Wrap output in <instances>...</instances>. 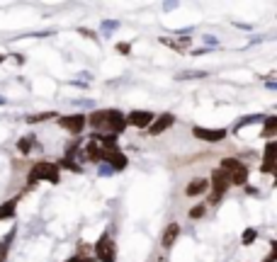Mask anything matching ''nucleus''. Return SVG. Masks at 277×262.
<instances>
[{"label": "nucleus", "instance_id": "nucleus-1", "mask_svg": "<svg viewBox=\"0 0 277 262\" xmlns=\"http://www.w3.org/2000/svg\"><path fill=\"white\" fill-rule=\"evenodd\" d=\"M90 124L97 131L102 129V131H110V136H117V133L124 131L127 119H124L122 112H117V109H97V112L90 114Z\"/></svg>", "mask_w": 277, "mask_h": 262}, {"label": "nucleus", "instance_id": "nucleus-2", "mask_svg": "<svg viewBox=\"0 0 277 262\" xmlns=\"http://www.w3.org/2000/svg\"><path fill=\"white\" fill-rule=\"evenodd\" d=\"M221 170L229 175V180L233 185H246L248 182V168L241 160H236V158H224L221 160Z\"/></svg>", "mask_w": 277, "mask_h": 262}, {"label": "nucleus", "instance_id": "nucleus-3", "mask_svg": "<svg viewBox=\"0 0 277 262\" xmlns=\"http://www.w3.org/2000/svg\"><path fill=\"white\" fill-rule=\"evenodd\" d=\"M39 180H49V182H59V168L54 163H37L32 170H29V185L39 182Z\"/></svg>", "mask_w": 277, "mask_h": 262}, {"label": "nucleus", "instance_id": "nucleus-4", "mask_svg": "<svg viewBox=\"0 0 277 262\" xmlns=\"http://www.w3.org/2000/svg\"><path fill=\"white\" fill-rule=\"evenodd\" d=\"M211 185H214V190H211V196H209V201L211 204H216L221 196H224V192L229 190V185H231V180H229V175L221 170V168H216L214 173H211Z\"/></svg>", "mask_w": 277, "mask_h": 262}, {"label": "nucleus", "instance_id": "nucleus-5", "mask_svg": "<svg viewBox=\"0 0 277 262\" xmlns=\"http://www.w3.org/2000/svg\"><path fill=\"white\" fill-rule=\"evenodd\" d=\"M115 250H117V248H115V243H112L110 236H102V238L95 243V255H97L100 262H115V258H117Z\"/></svg>", "mask_w": 277, "mask_h": 262}, {"label": "nucleus", "instance_id": "nucleus-6", "mask_svg": "<svg viewBox=\"0 0 277 262\" xmlns=\"http://www.w3.org/2000/svg\"><path fill=\"white\" fill-rule=\"evenodd\" d=\"M192 133L202 141H209V143H216V141H224L226 138V131L224 129H205V127H195Z\"/></svg>", "mask_w": 277, "mask_h": 262}, {"label": "nucleus", "instance_id": "nucleus-7", "mask_svg": "<svg viewBox=\"0 0 277 262\" xmlns=\"http://www.w3.org/2000/svg\"><path fill=\"white\" fill-rule=\"evenodd\" d=\"M85 122H88V119H85L83 114H70V117H61V119H59V124H61L64 129H69L70 133H80L83 127H85Z\"/></svg>", "mask_w": 277, "mask_h": 262}, {"label": "nucleus", "instance_id": "nucleus-8", "mask_svg": "<svg viewBox=\"0 0 277 262\" xmlns=\"http://www.w3.org/2000/svg\"><path fill=\"white\" fill-rule=\"evenodd\" d=\"M173 114H161L156 122H151V127H148V131H151V136H158V133H163L165 129H170L173 127Z\"/></svg>", "mask_w": 277, "mask_h": 262}, {"label": "nucleus", "instance_id": "nucleus-9", "mask_svg": "<svg viewBox=\"0 0 277 262\" xmlns=\"http://www.w3.org/2000/svg\"><path fill=\"white\" fill-rule=\"evenodd\" d=\"M132 127H137V129H143V127H151V122H153V114L151 112H141V109H137V112H132L129 114V119H127Z\"/></svg>", "mask_w": 277, "mask_h": 262}, {"label": "nucleus", "instance_id": "nucleus-10", "mask_svg": "<svg viewBox=\"0 0 277 262\" xmlns=\"http://www.w3.org/2000/svg\"><path fill=\"white\" fill-rule=\"evenodd\" d=\"M275 158H277V143L275 141H270L268 143V148H265V160H263V173H273L275 170Z\"/></svg>", "mask_w": 277, "mask_h": 262}, {"label": "nucleus", "instance_id": "nucleus-11", "mask_svg": "<svg viewBox=\"0 0 277 262\" xmlns=\"http://www.w3.org/2000/svg\"><path fill=\"white\" fill-rule=\"evenodd\" d=\"M207 187H209V182L205 180V177H195V180L185 187V195L187 196H200V195L207 192Z\"/></svg>", "mask_w": 277, "mask_h": 262}, {"label": "nucleus", "instance_id": "nucleus-12", "mask_svg": "<svg viewBox=\"0 0 277 262\" xmlns=\"http://www.w3.org/2000/svg\"><path fill=\"white\" fill-rule=\"evenodd\" d=\"M178 236H180V226H178V223H170V226L163 231V238H161L163 248H173V243H175Z\"/></svg>", "mask_w": 277, "mask_h": 262}, {"label": "nucleus", "instance_id": "nucleus-13", "mask_svg": "<svg viewBox=\"0 0 277 262\" xmlns=\"http://www.w3.org/2000/svg\"><path fill=\"white\" fill-rule=\"evenodd\" d=\"M85 153H88V160H102V158H105V148H102V146H100L97 141L88 143Z\"/></svg>", "mask_w": 277, "mask_h": 262}, {"label": "nucleus", "instance_id": "nucleus-14", "mask_svg": "<svg viewBox=\"0 0 277 262\" xmlns=\"http://www.w3.org/2000/svg\"><path fill=\"white\" fill-rule=\"evenodd\" d=\"M17 196L15 199H7L5 204H0V221H5V218H12L15 216V206H17Z\"/></svg>", "mask_w": 277, "mask_h": 262}, {"label": "nucleus", "instance_id": "nucleus-15", "mask_svg": "<svg viewBox=\"0 0 277 262\" xmlns=\"http://www.w3.org/2000/svg\"><path fill=\"white\" fill-rule=\"evenodd\" d=\"M275 127H277V117H268V119H265V129H263V136L273 138V136H275Z\"/></svg>", "mask_w": 277, "mask_h": 262}, {"label": "nucleus", "instance_id": "nucleus-16", "mask_svg": "<svg viewBox=\"0 0 277 262\" xmlns=\"http://www.w3.org/2000/svg\"><path fill=\"white\" fill-rule=\"evenodd\" d=\"M54 114H56V112H44V114H34V117H27V122H29V124H34V122H46V119H54Z\"/></svg>", "mask_w": 277, "mask_h": 262}, {"label": "nucleus", "instance_id": "nucleus-17", "mask_svg": "<svg viewBox=\"0 0 277 262\" xmlns=\"http://www.w3.org/2000/svg\"><path fill=\"white\" fill-rule=\"evenodd\" d=\"M17 148H20V153H29V148H32V138H20L17 141Z\"/></svg>", "mask_w": 277, "mask_h": 262}, {"label": "nucleus", "instance_id": "nucleus-18", "mask_svg": "<svg viewBox=\"0 0 277 262\" xmlns=\"http://www.w3.org/2000/svg\"><path fill=\"white\" fill-rule=\"evenodd\" d=\"M202 216H205V206L202 204H197V206L190 209V218H202Z\"/></svg>", "mask_w": 277, "mask_h": 262}, {"label": "nucleus", "instance_id": "nucleus-19", "mask_svg": "<svg viewBox=\"0 0 277 262\" xmlns=\"http://www.w3.org/2000/svg\"><path fill=\"white\" fill-rule=\"evenodd\" d=\"M255 236H258V231H253V228H248V231L243 233V243H246V245H251V243L255 240Z\"/></svg>", "mask_w": 277, "mask_h": 262}, {"label": "nucleus", "instance_id": "nucleus-20", "mask_svg": "<svg viewBox=\"0 0 277 262\" xmlns=\"http://www.w3.org/2000/svg\"><path fill=\"white\" fill-rule=\"evenodd\" d=\"M117 51H122V54H129V44H117Z\"/></svg>", "mask_w": 277, "mask_h": 262}, {"label": "nucleus", "instance_id": "nucleus-21", "mask_svg": "<svg viewBox=\"0 0 277 262\" xmlns=\"http://www.w3.org/2000/svg\"><path fill=\"white\" fill-rule=\"evenodd\" d=\"M66 262H90L88 258H80V255H75V258H70V260H66Z\"/></svg>", "mask_w": 277, "mask_h": 262}, {"label": "nucleus", "instance_id": "nucleus-22", "mask_svg": "<svg viewBox=\"0 0 277 262\" xmlns=\"http://www.w3.org/2000/svg\"><path fill=\"white\" fill-rule=\"evenodd\" d=\"M265 262H275V253H273V255H270V258H268Z\"/></svg>", "mask_w": 277, "mask_h": 262}, {"label": "nucleus", "instance_id": "nucleus-23", "mask_svg": "<svg viewBox=\"0 0 277 262\" xmlns=\"http://www.w3.org/2000/svg\"><path fill=\"white\" fill-rule=\"evenodd\" d=\"M0 61H2V56H0Z\"/></svg>", "mask_w": 277, "mask_h": 262}, {"label": "nucleus", "instance_id": "nucleus-24", "mask_svg": "<svg viewBox=\"0 0 277 262\" xmlns=\"http://www.w3.org/2000/svg\"><path fill=\"white\" fill-rule=\"evenodd\" d=\"M0 262H2V258H0Z\"/></svg>", "mask_w": 277, "mask_h": 262}]
</instances>
